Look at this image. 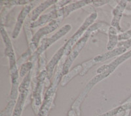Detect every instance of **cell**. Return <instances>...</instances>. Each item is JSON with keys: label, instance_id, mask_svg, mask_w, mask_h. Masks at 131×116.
Returning a JSON list of instances; mask_svg holds the SVG:
<instances>
[{"label": "cell", "instance_id": "6da1fadb", "mask_svg": "<svg viewBox=\"0 0 131 116\" xmlns=\"http://www.w3.org/2000/svg\"><path fill=\"white\" fill-rule=\"evenodd\" d=\"M130 57H131V50L122 54L121 56H119V57L113 60L110 64L104 65H102L99 67L96 70L97 75L94 76L92 79H91V80L87 83V85L84 89L83 92L82 93L84 94L86 96L87 95V94L91 91V89L94 87V85H95L98 82L107 78L109 75H110L112 73H113L115 71V70L117 68L119 65H121L122 63H123L124 61L128 60Z\"/></svg>", "mask_w": 131, "mask_h": 116}, {"label": "cell", "instance_id": "7a4b0ae2", "mask_svg": "<svg viewBox=\"0 0 131 116\" xmlns=\"http://www.w3.org/2000/svg\"><path fill=\"white\" fill-rule=\"evenodd\" d=\"M100 27H101V24L100 23H96V24H92L91 27L87 30V31L85 32V34L83 35V37L77 42V43L74 45L72 51L70 52L68 57L66 60L65 62L63 64L62 75L64 76V75L68 73L70 68H71L72 64H73V61H75L76 58L78 57L80 52L82 50L84 46H85L86 42L88 41L89 39L91 33L93 31L98 30V28H100Z\"/></svg>", "mask_w": 131, "mask_h": 116}, {"label": "cell", "instance_id": "3957f363", "mask_svg": "<svg viewBox=\"0 0 131 116\" xmlns=\"http://www.w3.org/2000/svg\"><path fill=\"white\" fill-rule=\"evenodd\" d=\"M62 62L60 63L59 66L58 67L57 70L55 73V75L54 76L53 81L52 84L49 87L47 91H46L43 99V103H42L41 107L39 110V113H37V116H47L49 110L51 108L52 103H53L54 96H55L56 91H57V88H58V83L60 80L61 75H62L63 65Z\"/></svg>", "mask_w": 131, "mask_h": 116}, {"label": "cell", "instance_id": "277c9868", "mask_svg": "<svg viewBox=\"0 0 131 116\" xmlns=\"http://www.w3.org/2000/svg\"><path fill=\"white\" fill-rule=\"evenodd\" d=\"M97 17H98V14H97V12H94L91 13L85 19V20L84 21L83 24L81 25L79 30L76 31L75 34L72 35L70 37V39L68 40L67 42L64 45V46H65V54H64V55H70L72 48L77 43V42L83 37V33H85L87 31V30L92 25L93 22L96 20Z\"/></svg>", "mask_w": 131, "mask_h": 116}, {"label": "cell", "instance_id": "5b68a950", "mask_svg": "<svg viewBox=\"0 0 131 116\" xmlns=\"http://www.w3.org/2000/svg\"><path fill=\"white\" fill-rule=\"evenodd\" d=\"M47 76L46 68L41 70L35 80L34 91H33L32 107L36 113H38L42 105V93L44 82Z\"/></svg>", "mask_w": 131, "mask_h": 116}, {"label": "cell", "instance_id": "8992f818", "mask_svg": "<svg viewBox=\"0 0 131 116\" xmlns=\"http://www.w3.org/2000/svg\"><path fill=\"white\" fill-rule=\"evenodd\" d=\"M64 20L63 18H59L57 20L52 21L47 25L43 27L42 28L39 29L38 31L35 33L33 36L30 42V49L32 52H34L37 50V48L39 43L40 42L41 39L47 35L52 33L54 31H55L57 28L60 26L61 22Z\"/></svg>", "mask_w": 131, "mask_h": 116}, {"label": "cell", "instance_id": "52a82bcc", "mask_svg": "<svg viewBox=\"0 0 131 116\" xmlns=\"http://www.w3.org/2000/svg\"><path fill=\"white\" fill-rule=\"evenodd\" d=\"M72 30V25L70 24H66L64 26L60 28L57 32H56L52 36L49 38H45L41 42V45L38 47L37 50L35 52L34 56H38L41 55L45 52V51L49 48L51 45L55 42L59 40L63 36L66 35L68 32H70V30Z\"/></svg>", "mask_w": 131, "mask_h": 116}, {"label": "cell", "instance_id": "ba28073f", "mask_svg": "<svg viewBox=\"0 0 131 116\" xmlns=\"http://www.w3.org/2000/svg\"><path fill=\"white\" fill-rule=\"evenodd\" d=\"M1 35H2L3 42H4L5 46V54L9 59L10 69H12L17 66L16 65V56H15V53L12 45V42L10 40L7 31L3 27H1Z\"/></svg>", "mask_w": 131, "mask_h": 116}, {"label": "cell", "instance_id": "9c48e42d", "mask_svg": "<svg viewBox=\"0 0 131 116\" xmlns=\"http://www.w3.org/2000/svg\"><path fill=\"white\" fill-rule=\"evenodd\" d=\"M92 3H93V1H91V0H85V1H79V2L70 3V4L67 5L58 9V16L60 18H65L74 10H78L85 5H87Z\"/></svg>", "mask_w": 131, "mask_h": 116}, {"label": "cell", "instance_id": "30bf717a", "mask_svg": "<svg viewBox=\"0 0 131 116\" xmlns=\"http://www.w3.org/2000/svg\"><path fill=\"white\" fill-rule=\"evenodd\" d=\"M31 8H32V5H26L24 6L23 9L21 10L18 16V18H17L15 28H14L13 31V39H16L18 37L20 33L21 28L23 27V24H24L26 17H28V15L29 14V13L31 11Z\"/></svg>", "mask_w": 131, "mask_h": 116}, {"label": "cell", "instance_id": "8fae6325", "mask_svg": "<svg viewBox=\"0 0 131 116\" xmlns=\"http://www.w3.org/2000/svg\"><path fill=\"white\" fill-rule=\"evenodd\" d=\"M127 1H121L118 3L117 6L112 11L113 18L111 22V25L112 27H115L118 31H121V27L120 26V21L122 18L123 13L127 6Z\"/></svg>", "mask_w": 131, "mask_h": 116}, {"label": "cell", "instance_id": "7c38bea8", "mask_svg": "<svg viewBox=\"0 0 131 116\" xmlns=\"http://www.w3.org/2000/svg\"><path fill=\"white\" fill-rule=\"evenodd\" d=\"M58 9L59 8L57 7L54 9H53L51 12L40 16L39 18L37 20L35 21V22H31L30 25V28H36V27L41 26V25L46 24V23H50L52 21L59 18L60 17L58 16Z\"/></svg>", "mask_w": 131, "mask_h": 116}, {"label": "cell", "instance_id": "4fadbf2b", "mask_svg": "<svg viewBox=\"0 0 131 116\" xmlns=\"http://www.w3.org/2000/svg\"><path fill=\"white\" fill-rule=\"evenodd\" d=\"M29 90L30 89H26V88H20L18 89L19 95H18V98L16 100V105L14 108L13 113L12 116H21L22 112L24 109V104L26 103L28 95Z\"/></svg>", "mask_w": 131, "mask_h": 116}, {"label": "cell", "instance_id": "5bb4252c", "mask_svg": "<svg viewBox=\"0 0 131 116\" xmlns=\"http://www.w3.org/2000/svg\"><path fill=\"white\" fill-rule=\"evenodd\" d=\"M10 78H11V91H10V97L11 100H15L18 98V89H19V72L18 70L17 66L15 68L10 69Z\"/></svg>", "mask_w": 131, "mask_h": 116}, {"label": "cell", "instance_id": "9a60e30c", "mask_svg": "<svg viewBox=\"0 0 131 116\" xmlns=\"http://www.w3.org/2000/svg\"><path fill=\"white\" fill-rule=\"evenodd\" d=\"M64 54H65V46L64 45L56 52L55 54L53 55V57L51 58V60L49 61V63L47 65L46 70L47 72V79L50 80L51 78L52 77V72H53L54 69L55 68L56 65L58 63V62L60 61L61 58L62 57Z\"/></svg>", "mask_w": 131, "mask_h": 116}, {"label": "cell", "instance_id": "2e32d148", "mask_svg": "<svg viewBox=\"0 0 131 116\" xmlns=\"http://www.w3.org/2000/svg\"><path fill=\"white\" fill-rule=\"evenodd\" d=\"M127 50L125 48H124L123 46H119V47H117L116 48L113 49V50L108 51V52L104 53V54H101V55H97L93 60H94L96 63H101L106 61V60H107L110 58H112L115 56H117V55L125 54V53H126Z\"/></svg>", "mask_w": 131, "mask_h": 116}, {"label": "cell", "instance_id": "e0dca14e", "mask_svg": "<svg viewBox=\"0 0 131 116\" xmlns=\"http://www.w3.org/2000/svg\"><path fill=\"white\" fill-rule=\"evenodd\" d=\"M58 2V1H57V0H49V1H45L43 3H40L31 12L30 19L32 21V22L36 21L37 18H39L40 14H41L42 12H43L44 10H46L47 9H48L49 7H51L52 5L56 4Z\"/></svg>", "mask_w": 131, "mask_h": 116}, {"label": "cell", "instance_id": "ac0fdd59", "mask_svg": "<svg viewBox=\"0 0 131 116\" xmlns=\"http://www.w3.org/2000/svg\"><path fill=\"white\" fill-rule=\"evenodd\" d=\"M118 40L117 30L111 26L108 29V42L106 47L107 50L111 51L115 49V46L118 45Z\"/></svg>", "mask_w": 131, "mask_h": 116}, {"label": "cell", "instance_id": "d6986e66", "mask_svg": "<svg viewBox=\"0 0 131 116\" xmlns=\"http://www.w3.org/2000/svg\"><path fill=\"white\" fill-rule=\"evenodd\" d=\"M82 70H83L82 65H79L76 66L73 69H72V71H70V72H68L66 75H64L63 76L61 82H60V84H61L62 86H65L70 82L71 79H72L74 76H75L78 73H81Z\"/></svg>", "mask_w": 131, "mask_h": 116}, {"label": "cell", "instance_id": "ffe728a7", "mask_svg": "<svg viewBox=\"0 0 131 116\" xmlns=\"http://www.w3.org/2000/svg\"><path fill=\"white\" fill-rule=\"evenodd\" d=\"M33 67H34V62L33 61H27L21 65L20 68L19 70V75L20 77H24L26 76L28 72H30L32 70Z\"/></svg>", "mask_w": 131, "mask_h": 116}, {"label": "cell", "instance_id": "44dd1931", "mask_svg": "<svg viewBox=\"0 0 131 116\" xmlns=\"http://www.w3.org/2000/svg\"><path fill=\"white\" fill-rule=\"evenodd\" d=\"M16 101L14 100H11L9 103H8L7 106H6L5 109L4 111L2 112V114L1 116H10L11 115V113H13V108H15L14 107H15V105H16Z\"/></svg>", "mask_w": 131, "mask_h": 116}, {"label": "cell", "instance_id": "7402d4cb", "mask_svg": "<svg viewBox=\"0 0 131 116\" xmlns=\"http://www.w3.org/2000/svg\"><path fill=\"white\" fill-rule=\"evenodd\" d=\"M95 64H96V63L95 61H94V60H93V59L90 60V61L83 63V64H81L82 67H83V70H82V71L80 73L81 76H83V75H85V74L88 72V70H89L90 68H91L92 66H94Z\"/></svg>", "mask_w": 131, "mask_h": 116}, {"label": "cell", "instance_id": "603a6c76", "mask_svg": "<svg viewBox=\"0 0 131 116\" xmlns=\"http://www.w3.org/2000/svg\"><path fill=\"white\" fill-rule=\"evenodd\" d=\"M122 111H125L124 109L123 108L122 106H119V107L116 108H114L113 110L109 111V112H106V113H104V114H102L99 116H113L115 115H117L118 113H119L120 112H122Z\"/></svg>", "mask_w": 131, "mask_h": 116}, {"label": "cell", "instance_id": "cb8c5ba5", "mask_svg": "<svg viewBox=\"0 0 131 116\" xmlns=\"http://www.w3.org/2000/svg\"><path fill=\"white\" fill-rule=\"evenodd\" d=\"M131 38V29L128 31L120 33L118 35V39L119 40H127Z\"/></svg>", "mask_w": 131, "mask_h": 116}, {"label": "cell", "instance_id": "d4e9b609", "mask_svg": "<svg viewBox=\"0 0 131 116\" xmlns=\"http://www.w3.org/2000/svg\"><path fill=\"white\" fill-rule=\"evenodd\" d=\"M117 47L119 46H123L124 48H125L126 49H128L130 47H131V38L128 40H125V41H121L120 42H119L117 45Z\"/></svg>", "mask_w": 131, "mask_h": 116}, {"label": "cell", "instance_id": "484cf974", "mask_svg": "<svg viewBox=\"0 0 131 116\" xmlns=\"http://www.w3.org/2000/svg\"><path fill=\"white\" fill-rule=\"evenodd\" d=\"M108 2H110V1H93L92 4L95 5L96 7H100L103 5L106 4Z\"/></svg>", "mask_w": 131, "mask_h": 116}, {"label": "cell", "instance_id": "4316f807", "mask_svg": "<svg viewBox=\"0 0 131 116\" xmlns=\"http://www.w3.org/2000/svg\"><path fill=\"white\" fill-rule=\"evenodd\" d=\"M124 113H125V111L120 112L119 113H118L117 114V116H124Z\"/></svg>", "mask_w": 131, "mask_h": 116}]
</instances>
